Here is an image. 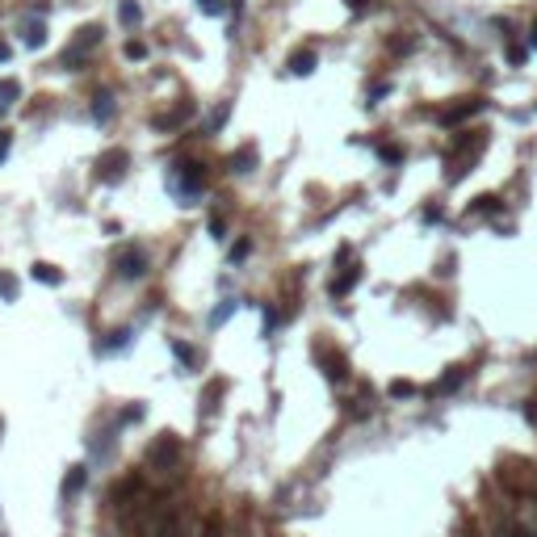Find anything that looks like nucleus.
<instances>
[{
	"label": "nucleus",
	"instance_id": "24",
	"mask_svg": "<svg viewBox=\"0 0 537 537\" xmlns=\"http://www.w3.org/2000/svg\"><path fill=\"white\" fill-rule=\"evenodd\" d=\"M197 9H202L206 17H219V13H223L227 5H223V0H197Z\"/></svg>",
	"mask_w": 537,
	"mask_h": 537
},
{
	"label": "nucleus",
	"instance_id": "35",
	"mask_svg": "<svg viewBox=\"0 0 537 537\" xmlns=\"http://www.w3.org/2000/svg\"><path fill=\"white\" fill-rule=\"evenodd\" d=\"M344 5H349V9H353V13H361V9H365V5H369V0H344Z\"/></svg>",
	"mask_w": 537,
	"mask_h": 537
},
{
	"label": "nucleus",
	"instance_id": "3",
	"mask_svg": "<svg viewBox=\"0 0 537 537\" xmlns=\"http://www.w3.org/2000/svg\"><path fill=\"white\" fill-rule=\"evenodd\" d=\"M206 185V164H193V159H181V164L173 168V189L181 197H197Z\"/></svg>",
	"mask_w": 537,
	"mask_h": 537
},
{
	"label": "nucleus",
	"instance_id": "34",
	"mask_svg": "<svg viewBox=\"0 0 537 537\" xmlns=\"http://www.w3.org/2000/svg\"><path fill=\"white\" fill-rule=\"evenodd\" d=\"M9 55H13V46H9L5 38H0V64H9Z\"/></svg>",
	"mask_w": 537,
	"mask_h": 537
},
{
	"label": "nucleus",
	"instance_id": "6",
	"mask_svg": "<svg viewBox=\"0 0 537 537\" xmlns=\"http://www.w3.org/2000/svg\"><path fill=\"white\" fill-rule=\"evenodd\" d=\"M482 110H487V101H482V97H466L462 105H453V110L441 114V122H445V126H458V122H466V118H474V114H482Z\"/></svg>",
	"mask_w": 537,
	"mask_h": 537
},
{
	"label": "nucleus",
	"instance_id": "17",
	"mask_svg": "<svg viewBox=\"0 0 537 537\" xmlns=\"http://www.w3.org/2000/svg\"><path fill=\"white\" fill-rule=\"evenodd\" d=\"M84 478H88V470H84V466H72V474L64 478V496H76V491L84 487Z\"/></svg>",
	"mask_w": 537,
	"mask_h": 537
},
{
	"label": "nucleus",
	"instance_id": "21",
	"mask_svg": "<svg viewBox=\"0 0 537 537\" xmlns=\"http://www.w3.org/2000/svg\"><path fill=\"white\" fill-rule=\"evenodd\" d=\"M378 155L387 159V164H399V159H403V147H395V143H382V147H378Z\"/></svg>",
	"mask_w": 537,
	"mask_h": 537
},
{
	"label": "nucleus",
	"instance_id": "28",
	"mask_svg": "<svg viewBox=\"0 0 537 537\" xmlns=\"http://www.w3.org/2000/svg\"><path fill=\"white\" fill-rule=\"evenodd\" d=\"M9 147H13V135H9V130H0V164H5V155H9Z\"/></svg>",
	"mask_w": 537,
	"mask_h": 537
},
{
	"label": "nucleus",
	"instance_id": "15",
	"mask_svg": "<svg viewBox=\"0 0 537 537\" xmlns=\"http://www.w3.org/2000/svg\"><path fill=\"white\" fill-rule=\"evenodd\" d=\"M21 42H26L30 50L46 46V26H42V21H30V26H26V34H21Z\"/></svg>",
	"mask_w": 537,
	"mask_h": 537
},
{
	"label": "nucleus",
	"instance_id": "38",
	"mask_svg": "<svg viewBox=\"0 0 537 537\" xmlns=\"http://www.w3.org/2000/svg\"><path fill=\"white\" fill-rule=\"evenodd\" d=\"M0 428H5V424H0Z\"/></svg>",
	"mask_w": 537,
	"mask_h": 537
},
{
	"label": "nucleus",
	"instance_id": "8",
	"mask_svg": "<svg viewBox=\"0 0 537 537\" xmlns=\"http://www.w3.org/2000/svg\"><path fill=\"white\" fill-rule=\"evenodd\" d=\"M319 365H324V373L332 382H344L349 378V361L340 357V353H328V349H319Z\"/></svg>",
	"mask_w": 537,
	"mask_h": 537
},
{
	"label": "nucleus",
	"instance_id": "1",
	"mask_svg": "<svg viewBox=\"0 0 537 537\" xmlns=\"http://www.w3.org/2000/svg\"><path fill=\"white\" fill-rule=\"evenodd\" d=\"M482 147H487V135H482V130H466L458 143H453V151H449V159H445V177L449 181H462L466 173H470V164H474V159H478V151Z\"/></svg>",
	"mask_w": 537,
	"mask_h": 537
},
{
	"label": "nucleus",
	"instance_id": "7",
	"mask_svg": "<svg viewBox=\"0 0 537 537\" xmlns=\"http://www.w3.org/2000/svg\"><path fill=\"white\" fill-rule=\"evenodd\" d=\"M177 453H181V441L173 437V433H164L155 445H151V453H147V462L151 466H168V462H177Z\"/></svg>",
	"mask_w": 537,
	"mask_h": 537
},
{
	"label": "nucleus",
	"instance_id": "11",
	"mask_svg": "<svg viewBox=\"0 0 537 537\" xmlns=\"http://www.w3.org/2000/svg\"><path fill=\"white\" fill-rule=\"evenodd\" d=\"M466 373H470V369H462V365H458V369H449L445 378H441V382L433 387V395H449V391H458V387L466 382Z\"/></svg>",
	"mask_w": 537,
	"mask_h": 537
},
{
	"label": "nucleus",
	"instance_id": "27",
	"mask_svg": "<svg viewBox=\"0 0 537 537\" xmlns=\"http://www.w3.org/2000/svg\"><path fill=\"white\" fill-rule=\"evenodd\" d=\"M391 395H395V399H407V395H416V387L399 378V382H391Z\"/></svg>",
	"mask_w": 537,
	"mask_h": 537
},
{
	"label": "nucleus",
	"instance_id": "26",
	"mask_svg": "<svg viewBox=\"0 0 537 537\" xmlns=\"http://www.w3.org/2000/svg\"><path fill=\"white\" fill-rule=\"evenodd\" d=\"M126 340H130V332H126V328H122V332H114V336H110V340H105V344H97V349H122V344H126Z\"/></svg>",
	"mask_w": 537,
	"mask_h": 537
},
{
	"label": "nucleus",
	"instance_id": "2",
	"mask_svg": "<svg viewBox=\"0 0 537 537\" xmlns=\"http://www.w3.org/2000/svg\"><path fill=\"white\" fill-rule=\"evenodd\" d=\"M101 38H105V30H101L97 21H88V26H80V30H76V38L68 42V50H64V55H59V64H64L68 72H80V68L88 64V55H92V50L101 46Z\"/></svg>",
	"mask_w": 537,
	"mask_h": 537
},
{
	"label": "nucleus",
	"instance_id": "33",
	"mask_svg": "<svg viewBox=\"0 0 537 537\" xmlns=\"http://www.w3.org/2000/svg\"><path fill=\"white\" fill-rule=\"evenodd\" d=\"M508 64H525V50L520 46H508Z\"/></svg>",
	"mask_w": 537,
	"mask_h": 537
},
{
	"label": "nucleus",
	"instance_id": "22",
	"mask_svg": "<svg viewBox=\"0 0 537 537\" xmlns=\"http://www.w3.org/2000/svg\"><path fill=\"white\" fill-rule=\"evenodd\" d=\"M235 306H240V302H235V298H227V302H223L219 311H214V315H210V324H214V328H219V324H223V319H227V315H231Z\"/></svg>",
	"mask_w": 537,
	"mask_h": 537
},
{
	"label": "nucleus",
	"instance_id": "36",
	"mask_svg": "<svg viewBox=\"0 0 537 537\" xmlns=\"http://www.w3.org/2000/svg\"><path fill=\"white\" fill-rule=\"evenodd\" d=\"M5 110H9V101H0V114H5Z\"/></svg>",
	"mask_w": 537,
	"mask_h": 537
},
{
	"label": "nucleus",
	"instance_id": "29",
	"mask_svg": "<svg viewBox=\"0 0 537 537\" xmlns=\"http://www.w3.org/2000/svg\"><path fill=\"white\" fill-rule=\"evenodd\" d=\"M248 252H252V244H248V240H240V244H235V248H231V260H244V256H248Z\"/></svg>",
	"mask_w": 537,
	"mask_h": 537
},
{
	"label": "nucleus",
	"instance_id": "37",
	"mask_svg": "<svg viewBox=\"0 0 537 537\" xmlns=\"http://www.w3.org/2000/svg\"><path fill=\"white\" fill-rule=\"evenodd\" d=\"M533 42H537V26H533Z\"/></svg>",
	"mask_w": 537,
	"mask_h": 537
},
{
	"label": "nucleus",
	"instance_id": "16",
	"mask_svg": "<svg viewBox=\"0 0 537 537\" xmlns=\"http://www.w3.org/2000/svg\"><path fill=\"white\" fill-rule=\"evenodd\" d=\"M34 277H38L42 286H59V282H64V273H59L55 264H46V260H38V264H34Z\"/></svg>",
	"mask_w": 537,
	"mask_h": 537
},
{
	"label": "nucleus",
	"instance_id": "32",
	"mask_svg": "<svg viewBox=\"0 0 537 537\" xmlns=\"http://www.w3.org/2000/svg\"><path fill=\"white\" fill-rule=\"evenodd\" d=\"M223 231H227V227H223V219L214 214V219H210V235H214V240H223Z\"/></svg>",
	"mask_w": 537,
	"mask_h": 537
},
{
	"label": "nucleus",
	"instance_id": "12",
	"mask_svg": "<svg viewBox=\"0 0 537 537\" xmlns=\"http://www.w3.org/2000/svg\"><path fill=\"white\" fill-rule=\"evenodd\" d=\"M92 118H97V122H110V118H114V97H110V92H97V97H92Z\"/></svg>",
	"mask_w": 537,
	"mask_h": 537
},
{
	"label": "nucleus",
	"instance_id": "18",
	"mask_svg": "<svg viewBox=\"0 0 537 537\" xmlns=\"http://www.w3.org/2000/svg\"><path fill=\"white\" fill-rule=\"evenodd\" d=\"M168 349H173V357H177V361H181V365H197V353H193V349H189V344H181V340H173V344H168Z\"/></svg>",
	"mask_w": 537,
	"mask_h": 537
},
{
	"label": "nucleus",
	"instance_id": "4",
	"mask_svg": "<svg viewBox=\"0 0 537 537\" xmlns=\"http://www.w3.org/2000/svg\"><path fill=\"white\" fill-rule=\"evenodd\" d=\"M126 164H130V151L126 147H110L101 159H97V181H122L126 177Z\"/></svg>",
	"mask_w": 537,
	"mask_h": 537
},
{
	"label": "nucleus",
	"instance_id": "19",
	"mask_svg": "<svg viewBox=\"0 0 537 537\" xmlns=\"http://www.w3.org/2000/svg\"><path fill=\"white\" fill-rule=\"evenodd\" d=\"M17 97H21V84H17L13 76H9V80H0V101H9V105H13Z\"/></svg>",
	"mask_w": 537,
	"mask_h": 537
},
{
	"label": "nucleus",
	"instance_id": "30",
	"mask_svg": "<svg viewBox=\"0 0 537 537\" xmlns=\"http://www.w3.org/2000/svg\"><path fill=\"white\" fill-rule=\"evenodd\" d=\"M130 420H143V403H135V407L122 411V424H130Z\"/></svg>",
	"mask_w": 537,
	"mask_h": 537
},
{
	"label": "nucleus",
	"instance_id": "13",
	"mask_svg": "<svg viewBox=\"0 0 537 537\" xmlns=\"http://www.w3.org/2000/svg\"><path fill=\"white\" fill-rule=\"evenodd\" d=\"M118 21H122L126 30H135V26L143 21V9L135 5V0H122V5H118Z\"/></svg>",
	"mask_w": 537,
	"mask_h": 537
},
{
	"label": "nucleus",
	"instance_id": "10",
	"mask_svg": "<svg viewBox=\"0 0 537 537\" xmlns=\"http://www.w3.org/2000/svg\"><path fill=\"white\" fill-rule=\"evenodd\" d=\"M357 282H361V268H357V264H349L340 277H332V286H328V290H332V298H344V294H349Z\"/></svg>",
	"mask_w": 537,
	"mask_h": 537
},
{
	"label": "nucleus",
	"instance_id": "14",
	"mask_svg": "<svg viewBox=\"0 0 537 537\" xmlns=\"http://www.w3.org/2000/svg\"><path fill=\"white\" fill-rule=\"evenodd\" d=\"M252 164H256V147H240L231 155V173H252Z\"/></svg>",
	"mask_w": 537,
	"mask_h": 537
},
{
	"label": "nucleus",
	"instance_id": "20",
	"mask_svg": "<svg viewBox=\"0 0 537 537\" xmlns=\"http://www.w3.org/2000/svg\"><path fill=\"white\" fill-rule=\"evenodd\" d=\"M500 210V197H474V206H470V214H496Z\"/></svg>",
	"mask_w": 537,
	"mask_h": 537
},
{
	"label": "nucleus",
	"instance_id": "31",
	"mask_svg": "<svg viewBox=\"0 0 537 537\" xmlns=\"http://www.w3.org/2000/svg\"><path fill=\"white\" fill-rule=\"evenodd\" d=\"M273 328H277V311H268V306H264V336L273 332Z\"/></svg>",
	"mask_w": 537,
	"mask_h": 537
},
{
	"label": "nucleus",
	"instance_id": "5",
	"mask_svg": "<svg viewBox=\"0 0 537 537\" xmlns=\"http://www.w3.org/2000/svg\"><path fill=\"white\" fill-rule=\"evenodd\" d=\"M114 273H118L122 282H139V277H147V256H143L139 248H122V252L114 256Z\"/></svg>",
	"mask_w": 537,
	"mask_h": 537
},
{
	"label": "nucleus",
	"instance_id": "23",
	"mask_svg": "<svg viewBox=\"0 0 537 537\" xmlns=\"http://www.w3.org/2000/svg\"><path fill=\"white\" fill-rule=\"evenodd\" d=\"M126 59H147V42L130 38V42H126Z\"/></svg>",
	"mask_w": 537,
	"mask_h": 537
},
{
	"label": "nucleus",
	"instance_id": "9",
	"mask_svg": "<svg viewBox=\"0 0 537 537\" xmlns=\"http://www.w3.org/2000/svg\"><path fill=\"white\" fill-rule=\"evenodd\" d=\"M315 64H319V55H315V50H311V46H298L294 55H290V64H286V68H290V76H311V72H315Z\"/></svg>",
	"mask_w": 537,
	"mask_h": 537
},
{
	"label": "nucleus",
	"instance_id": "25",
	"mask_svg": "<svg viewBox=\"0 0 537 537\" xmlns=\"http://www.w3.org/2000/svg\"><path fill=\"white\" fill-rule=\"evenodd\" d=\"M0 294H5V298H17V277L0 273Z\"/></svg>",
	"mask_w": 537,
	"mask_h": 537
}]
</instances>
